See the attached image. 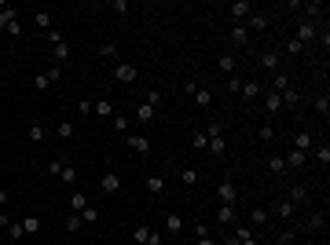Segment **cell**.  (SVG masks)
Segmentation results:
<instances>
[{
	"mask_svg": "<svg viewBox=\"0 0 330 245\" xmlns=\"http://www.w3.org/2000/svg\"><path fill=\"white\" fill-rule=\"evenodd\" d=\"M132 241L136 245H162V234L154 231V227H147V223H136L132 227Z\"/></svg>",
	"mask_w": 330,
	"mask_h": 245,
	"instance_id": "1",
	"label": "cell"
},
{
	"mask_svg": "<svg viewBox=\"0 0 330 245\" xmlns=\"http://www.w3.org/2000/svg\"><path fill=\"white\" fill-rule=\"evenodd\" d=\"M114 81H118V84H136V81H139V70H136L132 63H118V66H114Z\"/></svg>",
	"mask_w": 330,
	"mask_h": 245,
	"instance_id": "2",
	"label": "cell"
},
{
	"mask_svg": "<svg viewBox=\"0 0 330 245\" xmlns=\"http://www.w3.org/2000/svg\"><path fill=\"white\" fill-rule=\"evenodd\" d=\"M59 77H62V70H59V66H52V70H44V73H37V77H33V88H37V91H48Z\"/></svg>",
	"mask_w": 330,
	"mask_h": 245,
	"instance_id": "3",
	"label": "cell"
},
{
	"mask_svg": "<svg viewBox=\"0 0 330 245\" xmlns=\"http://www.w3.org/2000/svg\"><path fill=\"white\" fill-rule=\"evenodd\" d=\"M99 190H103L106 198H114V194L121 190V176H118V172H103V179H99Z\"/></svg>",
	"mask_w": 330,
	"mask_h": 245,
	"instance_id": "4",
	"label": "cell"
},
{
	"mask_svg": "<svg viewBox=\"0 0 330 245\" xmlns=\"http://www.w3.org/2000/svg\"><path fill=\"white\" fill-rule=\"evenodd\" d=\"M216 198H220V205H235V202H239V190H235V183L224 179V183L216 187Z\"/></svg>",
	"mask_w": 330,
	"mask_h": 245,
	"instance_id": "5",
	"label": "cell"
},
{
	"mask_svg": "<svg viewBox=\"0 0 330 245\" xmlns=\"http://www.w3.org/2000/svg\"><path fill=\"white\" fill-rule=\"evenodd\" d=\"M316 37H319L316 22H301V26H297V37H294V40H297V44L305 48V44H308V40H316Z\"/></svg>",
	"mask_w": 330,
	"mask_h": 245,
	"instance_id": "6",
	"label": "cell"
},
{
	"mask_svg": "<svg viewBox=\"0 0 330 245\" xmlns=\"http://www.w3.org/2000/svg\"><path fill=\"white\" fill-rule=\"evenodd\" d=\"M11 22H19V8H11V4H0V29H8Z\"/></svg>",
	"mask_w": 330,
	"mask_h": 245,
	"instance_id": "7",
	"label": "cell"
},
{
	"mask_svg": "<svg viewBox=\"0 0 330 245\" xmlns=\"http://www.w3.org/2000/svg\"><path fill=\"white\" fill-rule=\"evenodd\" d=\"M129 150H136V154H151V135H129Z\"/></svg>",
	"mask_w": 330,
	"mask_h": 245,
	"instance_id": "8",
	"label": "cell"
},
{
	"mask_svg": "<svg viewBox=\"0 0 330 245\" xmlns=\"http://www.w3.org/2000/svg\"><path fill=\"white\" fill-rule=\"evenodd\" d=\"M206 150H209L213 158H224L228 154V139H224V135H209V146Z\"/></svg>",
	"mask_w": 330,
	"mask_h": 245,
	"instance_id": "9",
	"label": "cell"
},
{
	"mask_svg": "<svg viewBox=\"0 0 330 245\" xmlns=\"http://www.w3.org/2000/svg\"><path fill=\"white\" fill-rule=\"evenodd\" d=\"M33 22H37V29L52 33V11H48V8H37V11H33Z\"/></svg>",
	"mask_w": 330,
	"mask_h": 245,
	"instance_id": "10",
	"label": "cell"
},
{
	"mask_svg": "<svg viewBox=\"0 0 330 245\" xmlns=\"http://www.w3.org/2000/svg\"><path fill=\"white\" fill-rule=\"evenodd\" d=\"M92 114L96 117H114V103L110 99H92Z\"/></svg>",
	"mask_w": 330,
	"mask_h": 245,
	"instance_id": "11",
	"label": "cell"
},
{
	"mask_svg": "<svg viewBox=\"0 0 330 245\" xmlns=\"http://www.w3.org/2000/svg\"><path fill=\"white\" fill-rule=\"evenodd\" d=\"M249 15H253V4H249V0H235L231 4V19H249Z\"/></svg>",
	"mask_w": 330,
	"mask_h": 245,
	"instance_id": "12",
	"label": "cell"
},
{
	"mask_svg": "<svg viewBox=\"0 0 330 245\" xmlns=\"http://www.w3.org/2000/svg\"><path fill=\"white\" fill-rule=\"evenodd\" d=\"M282 161H286V168H305V165H308V154H301V150H290V154H282Z\"/></svg>",
	"mask_w": 330,
	"mask_h": 245,
	"instance_id": "13",
	"label": "cell"
},
{
	"mask_svg": "<svg viewBox=\"0 0 330 245\" xmlns=\"http://www.w3.org/2000/svg\"><path fill=\"white\" fill-rule=\"evenodd\" d=\"M136 117L143 121V125H154V117H158V110H154L151 103H139V106H136Z\"/></svg>",
	"mask_w": 330,
	"mask_h": 245,
	"instance_id": "14",
	"label": "cell"
},
{
	"mask_svg": "<svg viewBox=\"0 0 330 245\" xmlns=\"http://www.w3.org/2000/svg\"><path fill=\"white\" fill-rule=\"evenodd\" d=\"M264 110H268V114L282 110V95H279V91H264Z\"/></svg>",
	"mask_w": 330,
	"mask_h": 245,
	"instance_id": "15",
	"label": "cell"
},
{
	"mask_svg": "<svg viewBox=\"0 0 330 245\" xmlns=\"http://www.w3.org/2000/svg\"><path fill=\"white\" fill-rule=\"evenodd\" d=\"M88 205H92V202H88L81 190H70V212H85Z\"/></svg>",
	"mask_w": 330,
	"mask_h": 245,
	"instance_id": "16",
	"label": "cell"
},
{
	"mask_svg": "<svg viewBox=\"0 0 330 245\" xmlns=\"http://www.w3.org/2000/svg\"><path fill=\"white\" fill-rule=\"evenodd\" d=\"M52 52H55V63L62 66V63H66V59H70V44H66V40H62V37H59V40L52 44Z\"/></svg>",
	"mask_w": 330,
	"mask_h": 245,
	"instance_id": "17",
	"label": "cell"
},
{
	"mask_svg": "<svg viewBox=\"0 0 330 245\" xmlns=\"http://www.w3.org/2000/svg\"><path fill=\"white\" fill-rule=\"evenodd\" d=\"M290 150H301V154H308V150H312V135H308V132H297Z\"/></svg>",
	"mask_w": 330,
	"mask_h": 245,
	"instance_id": "18",
	"label": "cell"
},
{
	"mask_svg": "<svg viewBox=\"0 0 330 245\" xmlns=\"http://www.w3.org/2000/svg\"><path fill=\"white\" fill-rule=\"evenodd\" d=\"M268 172H272V176H282V172H286V161H282V154H268Z\"/></svg>",
	"mask_w": 330,
	"mask_h": 245,
	"instance_id": "19",
	"label": "cell"
},
{
	"mask_svg": "<svg viewBox=\"0 0 330 245\" xmlns=\"http://www.w3.org/2000/svg\"><path fill=\"white\" fill-rule=\"evenodd\" d=\"M279 95H282V106H290V110H294V106H297V103H301V91H297L294 84H290L286 91H279Z\"/></svg>",
	"mask_w": 330,
	"mask_h": 245,
	"instance_id": "20",
	"label": "cell"
},
{
	"mask_svg": "<svg viewBox=\"0 0 330 245\" xmlns=\"http://www.w3.org/2000/svg\"><path fill=\"white\" fill-rule=\"evenodd\" d=\"M165 231H169V234H180V231H184V216L169 212V216H165Z\"/></svg>",
	"mask_w": 330,
	"mask_h": 245,
	"instance_id": "21",
	"label": "cell"
},
{
	"mask_svg": "<svg viewBox=\"0 0 330 245\" xmlns=\"http://www.w3.org/2000/svg\"><path fill=\"white\" fill-rule=\"evenodd\" d=\"M59 179H62V183H66V187H74V183H77V168H74V165H66V161H62V168H59Z\"/></svg>",
	"mask_w": 330,
	"mask_h": 245,
	"instance_id": "22",
	"label": "cell"
},
{
	"mask_svg": "<svg viewBox=\"0 0 330 245\" xmlns=\"http://www.w3.org/2000/svg\"><path fill=\"white\" fill-rule=\"evenodd\" d=\"M272 212H275V216H282V220H290L294 212H297V205H290L286 198H282V202H275V209H272Z\"/></svg>",
	"mask_w": 330,
	"mask_h": 245,
	"instance_id": "23",
	"label": "cell"
},
{
	"mask_svg": "<svg viewBox=\"0 0 330 245\" xmlns=\"http://www.w3.org/2000/svg\"><path fill=\"white\" fill-rule=\"evenodd\" d=\"M242 99H261V84L257 81H242V91H239Z\"/></svg>",
	"mask_w": 330,
	"mask_h": 245,
	"instance_id": "24",
	"label": "cell"
},
{
	"mask_svg": "<svg viewBox=\"0 0 330 245\" xmlns=\"http://www.w3.org/2000/svg\"><path fill=\"white\" fill-rule=\"evenodd\" d=\"M231 40H235V44H239V48H242V44H249V29H246V26L239 22V26H235V29H231Z\"/></svg>",
	"mask_w": 330,
	"mask_h": 245,
	"instance_id": "25",
	"label": "cell"
},
{
	"mask_svg": "<svg viewBox=\"0 0 330 245\" xmlns=\"http://www.w3.org/2000/svg\"><path fill=\"white\" fill-rule=\"evenodd\" d=\"M261 66L272 70V73H279V55H275V52H264V55H261Z\"/></svg>",
	"mask_w": 330,
	"mask_h": 245,
	"instance_id": "26",
	"label": "cell"
},
{
	"mask_svg": "<svg viewBox=\"0 0 330 245\" xmlns=\"http://www.w3.org/2000/svg\"><path fill=\"white\" fill-rule=\"evenodd\" d=\"M191 99H195V106H209V103H213V91H209V88H195Z\"/></svg>",
	"mask_w": 330,
	"mask_h": 245,
	"instance_id": "27",
	"label": "cell"
},
{
	"mask_svg": "<svg viewBox=\"0 0 330 245\" xmlns=\"http://www.w3.org/2000/svg\"><path fill=\"white\" fill-rule=\"evenodd\" d=\"M305 198H308V187H290V198H286V202H290V205H305Z\"/></svg>",
	"mask_w": 330,
	"mask_h": 245,
	"instance_id": "28",
	"label": "cell"
},
{
	"mask_svg": "<svg viewBox=\"0 0 330 245\" xmlns=\"http://www.w3.org/2000/svg\"><path fill=\"white\" fill-rule=\"evenodd\" d=\"M19 223H22V231H26V234H41V220H37V216H22Z\"/></svg>",
	"mask_w": 330,
	"mask_h": 245,
	"instance_id": "29",
	"label": "cell"
},
{
	"mask_svg": "<svg viewBox=\"0 0 330 245\" xmlns=\"http://www.w3.org/2000/svg\"><path fill=\"white\" fill-rule=\"evenodd\" d=\"M77 135V125L74 121H59V139H74Z\"/></svg>",
	"mask_w": 330,
	"mask_h": 245,
	"instance_id": "30",
	"label": "cell"
},
{
	"mask_svg": "<svg viewBox=\"0 0 330 245\" xmlns=\"http://www.w3.org/2000/svg\"><path fill=\"white\" fill-rule=\"evenodd\" d=\"M147 190L151 194H165V179L162 176H147Z\"/></svg>",
	"mask_w": 330,
	"mask_h": 245,
	"instance_id": "31",
	"label": "cell"
},
{
	"mask_svg": "<svg viewBox=\"0 0 330 245\" xmlns=\"http://www.w3.org/2000/svg\"><path fill=\"white\" fill-rule=\"evenodd\" d=\"M261 223H268V209H253V212H249V227H261Z\"/></svg>",
	"mask_w": 330,
	"mask_h": 245,
	"instance_id": "32",
	"label": "cell"
},
{
	"mask_svg": "<svg viewBox=\"0 0 330 245\" xmlns=\"http://www.w3.org/2000/svg\"><path fill=\"white\" fill-rule=\"evenodd\" d=\"M235 241H249L253 238V227H242V223H235V234H231Z\"/></svg>",
	"mask_w": 330,
	"mask_h": 245,
	"instance_id": "33",
	"label": "cell"
},
{
	"mask_svg": "<svg viewBox=\"0 0 330 245\" xmlns=\"http://www.w3.org/2000/svg\"><path fill=\"white\" fill-rule=\"evenodd\" d=\"M180 183H184V187H195V183H198V168H184V172H180Z\"/></svg>",
	"mask_w": 330,
	"mask_h": 245,
	"instance_id": "34",
	"label": "cell"
},
{
	"mask_svg": "<svg viewBox=\"0 0 330 245\" xmlns=\"http://www.w3.org/2000/svg\"><path fill=\"white\" fill-rule=\"evenodd\" d=\"M81 227H85V220H81V212H70V216H66V231L74 234V231H81Z\"/></svg>",
	"mask_w": 330,
	"mask_h": 245,
	"instance_id": "35",
	"label": "cell"
},
{
	"mask_svg": "<svg viewBox=\"0 0 330 245\" xmlns=\"http://www.w3.org/2000/svg\"><path fill=\"white\" fill-rule=\"evenodd\" d=\"M308 231H326V216H323V212L308 216Z\"/></svg>",
	"mask_w": 330,
	"mask_h": 245,
	"instance_id": "36",
	"label": "cell"
},
{
	"mask_svg": "<svg viewBox=\"0 0 330 245\" xmlns=\"http://www.w3.org/2000/svg\"><path fill=\"white\" fill-rule=\"evenodd\" d=\"M216 220H220V223H231V220H235V205H220V209H216Z\"/></svg>",
	"mask_w": 330,
	"mask_h": 245,
	"instance_id": "37",
	"label": "cell"
},
{
	"mask_svg": "<svg viewBox=\"0 0 330 245\" xmlns=\"http://www.w3.org/2000/svg\"><path fill=\"white\" fill-rule=\"evenodd\" d=\"M8 238H11V241H22V238H26V231H22V223H19V220H11V227H8Z\"/></svg>",
	"mask_w": 330,
	"mask_h": 245,
	"instance_id": "38",
	"label": "cell"
},
{
	"mask_svg": "<svg viewBox=\"0 0 330 245\" xmlns=\"http://www.w3.org/2000/svg\"><path fill=\"white\" fill-rule=\"evenodd\" d=\"M246 29H268V15H249V26Z\"/></svg>",
	"mask_w": 330,
	"mask_h": 245,
	"instance_id": "39",
	"label": "cell"
},
{
	"mask_svg": "<svg viewBox=\"0 0 330 245\" xmlns=\"http://www.w3.org/2000/svg\"><path fill=\"white\" fill-rule=\"evenodd\" d=\"M297 8H305V11H308V15H312V19H319V15H323V11H326V8H323V4H316V0H308V4H297Z\"/></svg>",
	"mask_w": 330,
	"mask_h": 245,
	"instance_id": "40",
	"label": "cell"
},
{
	"mask_svg": "<svg viewBox=\"0 0 330 245\" xmlns=\"http://www.w3.org/2000/svg\"><path fill=\"white\" fill-rule=\"evenodd\" d=\"M191 146H195V150H206V146H209V135H206V132H195V135H191Z\"/></svg>",
	"mask_w": 330,
	"mask_h": 245,
	"instance_id": "41",
	"label": "cell"
},
{
	"mask_svg": "<svg viewBox=\"0 0 330 245\" xmlns=\"http://www.w3.org/2000/svg\"><path fill=\"white\" fill-rule=\"evenodd\" d=\"M286 88H290V77L279 70V73H275V84H272V91H286Z\"/></svg>",
	"mask_w": 330,
	"mask_h": 245,
	"instance_id": "42",
	"label": "cell"
},
{
	"mask_svg": "<svg viewBox=\"0 0 330 245\" xmlns=\"http://www.w3.org/2000/svg\"><path fill=\"white\" fill-rule=\"evenodd\" d=\"M228 91H231V95H239V91H242V77H239V73H231V77H228Z\"/></svg>",
	"mask_w": 330,
	"mask_h": 245,
	"instance_id": "43",
	"label": "cell"
},
{
	"mask_svg": "<svg viewBox=\"0 0 330 245\" xmlns=\"http://www.w3.org/2000/svg\"><path fill=\"white\" fill-rule=\"evenodd\" d=\"M29 143H44V128L37 125V121L29 125Z\"/></svg>",
	"mask_w": 330,
	"mask_h": 245,
	"instance_id": "44",
	"label": "cell"
},
{
	"mask_svg": "<svg viewBox=\"0 0 330 245\" xmlns=\"http://www.w3.org/2000/svg\"><path fill=\"white\" fill-rule=\"evenodd\" d=\"M81 220H85V223H99V209H96V205H88V209L81 212Z\"/></svg>",
	"mask_w": 330,
	"mask_h": 245,
	"instance_id": "45",
	"label": "cell"
},
{
	"mask_svg": "<svg viewBox=\"0 0 330 245\" xmlns=\"http://www.w3.org/2000/svg\"><path fill=\"white\" fill-rule=\"evenodd\" d=\"M216 66L224 70V73H235V59H231V55H220V59H216Z\"/></svg>",
	"mask_w": 330,
	"mask_h": 245,
	"instance_id": "46",
	"label": "cell"
},
{
	"mask_svg": "<svg viewBox=\"0 0 330 245\" xmlns=\"http://www.w3.org/2000/svg\"><path fill=\"white\" fill-rule=\"evenodd\" d=\"M143 103H151L154 110H158V106H162V91H158V88H154V91H147V95H143Z\"/></svg>",
	"mask_w": 330,
	"mask_h": 245,
	"instance_id": "47",
	"label": "cell"
},
{
	"mask_svg": "<svg viewBox=\"0 0 330 245\" xmlns=\"http://www.w3.org/2000/svg\"><path fill=\"white\" fill-rule=\"evenodd\" d=\"M110 121H114V128H118V132H129V117H125V114H114Z\"/></svg>",
	"mask_w": 330,
	"mask_h": 245,
	"instance_id": "48",
	"label": "cell"
},
{
	"mask_svg": "<svg viewBox=\"0 0 330 245\" xmlns=\"http://www.w3.org/2000/svg\"><path fill=\"white\" fill-rule=\"evenodd\" d=\"M316 114H323V117L330 114V99H326V95H319V99H316Z\"/></svg>",
	"mask_w": 330,
	"mask_h": 245,
	"instance_id": "49",
	"label": "cell"
},
{
	"mask_svg": "<svg viewBox=\"0 0 330 245\" xmlns=\"http://www.w3.org/2000/svg\"><path fill=\"white\" fill-rule=\"evenodd\" d=\"M316 158H319L323 165H330V143H319V150H316Z\"/></svg>",
	"mask_w": 330,
	"mask_h": 245,
	"instance_id": "50",
	"label": "cell"
},
{
	"mask_svg": "<svg viewBox=\"0 0 330 245\" xmlns=\"http://www.w3.org/2000/svg\"><path fill=\"white\" fill-rule=\"evenodd\" d=\"M99 55H106V59H114V55H118V48H114V44H99Z\"/></svg>",
	"mask_w": 330,
	"mask_h": 245,
	"instance_id": "51",
	"label": "cell"
},
{
	"mask_svg": "<svg viewBox=\"0 0 330 245\" xmlns=\"http://www.w3.org/2000/svg\"><path fill=\"white\" fill-rule=\"evenodd\" d=\"M257 135H261V143H272V135H275V128H268V125H264V128H261Z\"/></svg>",
	"mask_w": 330,
	"mask_h": 245,
	"instance_id": "52",
	"label": "cell"
},
{
	"mask_svg": "<svg viewBox=\"0 0 330 245\" xmlns=\"http://www.w3.org/2000/svg\"><path fill=\"white\" fill-rule=\"evenodd\" d=\"M206 135H224V125H220V121H213V125L206 128Z\"/></svg>",
	"mask_w": 330,
	"mask_h": 245,
	"instance_id": "53",
	"label": "cell"
},
{
	"mask_svg": "<svg viewBox=\"0 0 330 245\" xmlns=\"http://www.w3.org/2000/svg\"><path fill=\"white\" fill-rule=\"evenodd\" d=\"M195 234H198V238H206V234H209V227H206V220H198V223H195Z\"/></svg>",
	"mask_w": 330,
	"mask_h": 245,
	"instance_id": "54",
	"label": "cell"
},
{
	"mask_svg": "<svg viewBox=\"0 0 330 245\" xmlns=\"http://www.w3.org/2000/svg\"><path fill=\"white\" fill-rule=\"evenodd\" d=\"M11 220H15V216H11V212H4V209H0V227H4V231H8V227H11Z\"/></svg>",
	"mask_w": 330,
	"mask_h": 245,
	"instance_id": "55",
	"label": "cell"
},
{
	"mask_svg": "<svg viewBox=\"0 0 330 245\" xmlns=\"http://www.w3.org/2000/svg\"><path fill=\"white\" fill-rule=\"evenodd\" d=\"M286 55H301V44H297V40H286Z\"/></svg>",
	"mask_w": 330,
	"mask_h": 245,
	"instance_id": "56",
	"label": "cell"
},
{
	"mask_svg": "<svg viewBox=\"0 0 330 245\" xmlns=\"http://www.w3.org/2000/svg\"><path fill=\"white\" fill-rule=\"evenodd\" d=\"M4 205H8V190H4V187H0V209H4Z\"/></svg>",
	"mask_w": 330,
	"mask_h": 245,
	"instance_id": "57",
	"label": "cell"
},
{
	"mask_svg": "<svg viewBox=\"0 0 330 245\" xmlns=\"http://www.w3.org/2000/svg\"><path fill=\"white\" fill-rule=\"evenodd\" d=\"M198 245H216V241H213V238L206 234V238H198Z\"/></svg>",
	"mask_w": 330,
	"mask_h": 245,
	"instance_id": "58",
	"label": "cell"
},
{
	"mask_svg": "<svg viewBox=\"0 0 330 245\" xmlns=\"http://www.w3.org/2000/svg\"><path fill=\"white\" fill-rule=\"evenodd\" d=\"M239 245H261V241H257V238H249V241H239Z\"/></svg>",
	"mask_w": 330,
	"mask_h": 245,
	"instance_id": "59",
	"label": "cell"
},
{
	"mask_svg": "<svg viewBox=\"0 0 330 245\" xmlns=\"http://www.w3.org/2000/svg\"><path fill=\"white\" fill-rule=\"evenodd\" d=\"M275 245H290V234H286V238H279V241H275Z\"/></svg>",
	"mask_w": 330,
	"mask_h": 245,
	"instance_id": "60",
	"label": "cell"
},
{
	"mask_svg": "<svg viewBox=\"0 0 330 245\" xmlns=\"http://www.w3.org/2000/svg\"><path fill=\"white\" fill-rule=\"evenodd\" d=\"M224 245H239V241H235V238H231V234H228V238H224Z\"/></svg>",
	"mask_w": 330,
	"mask_h": 245,
	"instance_id": "61",
	"label": "cell"
},
{
	"mask_svg": "<svg viewBox=\"0 0 330 245\" xmlns=\"http://www.w3.org/2000/svg\"><path fill=\"white\" fill-rule=\"evenodd\" d=\"M319 245H323V241H319Z\"/></svg>",
	"mask_w": 330,
	"mask_h": 245,
	"instance_id": "62",
	"label": "cell"
}]
</instances>
